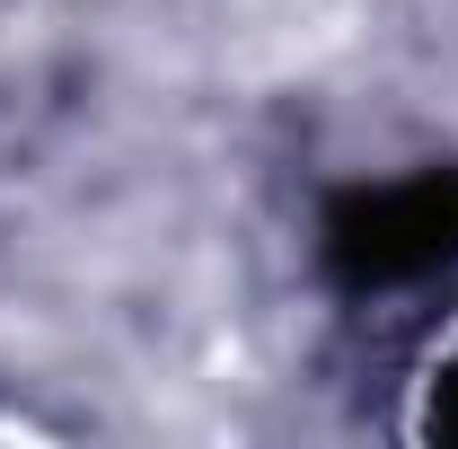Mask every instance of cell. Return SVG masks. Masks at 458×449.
<instances>
[{
	"instance_id": "2",
	"label": "cell",
	"mask_w": 458,
	"mask_h": 449,
	"mask_svg": "<svg viewBox=\"0 0 458 449\" xmlns=\"http://www.w3.org/2000/svg\"><path fill=\"white\" fill-rule=\"evenodd\" d=\"M423 432L458 449V361L441 370V379H432V405H423Z\"/></svg>"
},
{
	"instance_id": "1",
	"label": "cell",
	"mask_w": 458,
	"mask_h": 449,
	"mask_svg": "<svg viewBox=\"0 0 458 449\" xmlns=\"http://www.w3.org/2000/svg\"><path fill=\"white\" fill-rule=\"evenodd\" d=\"M318 247H327V274L352 282V291H397V282L450 274L458 265V168L335 194Z\"/></svg>"
}]
</instances>
